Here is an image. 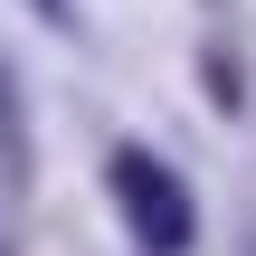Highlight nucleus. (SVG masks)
Returning <instances> with one entry per match:
<instances>
[{"label": "nucleus", "mask_w": 256, "mask_h": 256, "mask_svg": "<svg viewBox=\"0 0 256 256\" xmlns=\"http://www.w3.org/2000/svg\"><path fill=\"white\" fill-rule=\"evenodd\" d=\"M104 190H114V209H124L142 256H190L200 247V200H190V180L152 142H114L104 152Z\"/></svg>", "instance_id": "nucleus-1"}, {"label": "nucleus", "mask_w": 256, "mask_h": 256, "mask_svg": "<svg viewBox=\"0 0 256 256\" xmlns=\"http://www.w3.org/2000/svg\"><path fill=\"white\" fill-rule=\"evenodd\" d=\"M0 180H10V190H28V104H19L10 57H0Z\"/></svg>", "instance_id": "nucleus-2"}, {"label": "nucleus", "mask_w": 256, "mask_h": 256, "mask_svg": "<svg viewBox=\"0 0 256 256\" xmlns=\"http://www.w3.org/2000/svg\"><path fill=\"white\" fill-rule=\"evenodd\" d=\"M200 57H209V95H218V104H238V66H228V48H200Z\"/></svg>", "instance_id": "nucleus-3"}, {"label": "nucleus", "mask_w": 256, "mask_h": 256, "mask_svg": "<svg viewBox=\"0 0 256 256\" xmlns=\"http://www.w3.org/2000/svg\"><path fill=\"white\" fill-rule=\"evenodd\" d=\"M28 10H38L48 28H76V0H28Z\"/></svg>", "instance_id": "nucleus-4"}, {"label": "nucleus", "mask_w": 256, "mask_h": 256, "mask_svg": "<svg viewBox=\"0 0 256 256\" xmlns=\"http://www.w3.org/2000/svg\"><path fill=\"white\" fill-rule=\"evenodd\" d=\"M0 256H10V247H0Z\"/></svg>", "instance_id": "nucleus-5"}]
</instances>
